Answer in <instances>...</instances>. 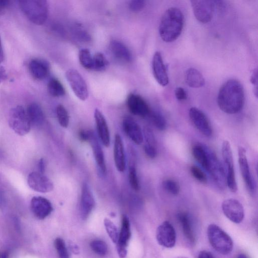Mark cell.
I'll use <instances>...</instances> for the list:
<instances>
[{
	"instance_id": "48",
	"label": "cell",
	"mask_w": 258,
	"mask_h": 258,
	"mask_svg": "<svg viewBox=\"0 0 258 258\" xmlns=\"http://www.w3.org/2000/svg\"><path fill=\"white\" fill-rule=\"evenodd\" d=\"M251 83L255 86L258 87V71L257 69L254 70L250 79Z\"/></svg>"
},
{
	"instance_id": "32",
	"label": "cell",
	"mask_w": 258,
	"mask_h": 258,
	"mask_svg": "<svg viewBox=\"0 0 258 258\" xmlns=\"http://www.w3.org/2000/svg\"><path fill=\"white\" fill-rule=\"evenodd\" d=\"M56 113L61 126L64 128H67L69 124V116L65 108L61 105L58 106Z\"/></svg>"
},
{
	"instance_id": "30",
	"label": "cell",
	"mask_w": 258,
	"mask_h": 258,
	"mask_svg": "<svg viewBox=\"0 0 258 258\" xmlns=\"http://www.w3.org/2000/svg\"><path fill=\"white\" fill-rule=\"evenodd\" d=\"M48 90L50 95L54 97L63 96L66 93L62 84L55 78L52 79L49 82Z\"/></svg>"
},
{
	"instance_id": "40",
	"label": "cell",
	"mask_w": 258,
	"mask_h": 258,
	"mask_svg": "<svg viewBox=\"0 0 258 258\" xmlns=\"http://www.w3.org/2000/svg\"><path fill=\"white\" fill-rule=\"evenodd\" d=\"M191 173L192 176L197 180L202 183L207 182V177L205 174L198 167L193 166L191 167Z\"/></svg>"
},
{
	"instance_id": "2",
	"label": "cell",
	"mask_w": 258,
	"mask_h": 258,
	"mask_svg": "<svg viewBox=\"0 0 258 258\" xmlns=\"http://www.w3.org/2000/svg\"><path fill=\"white\" fill-rule=\"evenodd\" d=\"M185 22L184 15L179 8L168 9L161 18L159 32L160 36L164 42L175 41L182 34Z\"/></svg>"
},
{
	"instance_id": "26",
	"label": "cell",
	"mask_w": 258,
	"mask_h": 258,
	"mask_svg": "<svg viewBox=\"0 0 258 258\" xmlns=\"http://www.w3.org/2000/svg\"><path fill=\"white\" fill-rule=\"evenodd\" d=\"M26 113L31 125L40 126L43 123L45 120L44 114L38 104H30L27 107Z\"/></svg>"
},
{
	"instance_id": "45",
	"label": "cell",
	"mask_w": 258,
	"mask_h": 258,
	"mask_svg": "<svg viewBox=\"0 0 258 258\" xmlns=\"http://www.w3.org/2000/svg\"><path fill=\"white\" fill-rule=\"evenodd\" d=\"M91 131L82 130L79 132V138L82 142H88Z\"/></svg>"
},
{
	"instance_id": "36",
	"label": "cell",
	"mask_w": 258,
	"mask_h": 258,
	"mask_svg": "<svg viewBox=\"0 0 258 258\" xmlns=\"http://www.w3.org/2000/svg\"><path fill=\"white\" fill-rule=\"evenodd\" d=\"M90 246L92 250L101 256H104L108 253V246L106 243L101 240H94L90 244Z\"/></svg>"
},
{
	"instance_id": "4",
	"label": "cell",
	"mask_w": 258,
	"mask_h": 258,
	"mask_svg": "<svg viewBox=\"0 0 258 258\" xmlns=\"http://www.w3.org/2000/svg\"><path fill=\"white\" fill-rule=\"evenodd\" d=\"M209 241L212 247L222 255H227L233 249V242L231 238L218 225L212 224L207 229Z\"/></svg>"
},
{
	"instance_id": "13",
	"label": "cell",
	"mask_w": 258,
	"mask_h": 258,
	"mask_svg": "<svg viewBox=\"0 0 258 258\" xmlns=\"http://www.w3.org/2000/svg\"><path fill=\"white\" fill-rule=\"evenodd\" d=\"M126 103L129 110L135 116L145 118L149 116L151 112L147 103L139 95L129 94Z\"/></svg>"
},
{
	"instance_id": "6",
	"label": "cell",
	"mask_w": 258,
	"mask_h": 258,
	"mask_svg": "<svg viewBox=\"0 0 258 258\" xmlns=\"http://www.w3.org/2000/svg\"><path fill=\"white\" fill-rule=\"evenodd\" d=\"M222 154L224 162L227 168V185L233 193L238 190V186L234 169V158L230 142L224 141L222 144Z\"/></svg>"
},
{
	"instance_id": "20",
	"label": "cell",
	"mask_w": 258,
	"mask_h": 258,
	"mask_svg": "<svg viewBox=\"0 0 258 258\" xmlns=\"http://www.w3.org/2000/svg\"><path fill=\"white\" fill-rule=\"evenodd\" d=\"M239 163L241 174L247 189L250 192L253 193L255 184L250 172L246 151L243 147L239 148Z\"/></svg>"
},
{
	"instance_id": "28",
	"label": "cell",
	"mask_w": 258,
	"mask_h": 258,
	"mask_svg": "<svg viewBox=\"0 0 258 258\" xmlns=\"http://www.w3.org/2000/svg\"><path fill=\"white\" fill-rule=\"evenodd\" d=\"M194 157L207 171L208 167V148L201 145L194 146L192 150Z\"/></svg>"
},
{
	"instance_id": "23",
	"label": "cell",
	"mask_w": 258,
	"mask_h": 258,
	"mask_svg": "<svg viewBox=\"0 0 258 258\" xmlns=\"http://www.w3.org/2000/svg\"><path fill=\"white\" fill-rule=\"evenodd\" d=\"M29 70L31 76L34 78L43 80L49 73V64L43 60L33 59L29 63Z\"/></svg>"
},
{
	"instance_id": "16",
	"label": "cell",
	"mask_w": 258,
	"mask_h": 258,
	"mask_svg": "<svg viewBox=\"0 0 258 258\" xmlns=\"http://www.w3.org/2000/svg\"><path fill=\"white\" fill-rule=\"evenodd\" d=\"M153 74L156 81L161 86H166L169 84V79L166 67L161 53L156 52L153 57Z\"/></svg>"
},
{
	"instance_id": "10",
	"label": "cell",
	"mask_w": 258,
	"mask_h": 258,
	"mask_svg": "<svg viewBox=\"0 0 258 258\" xmlns=\"http://www.w3.org/2000/svg\"><path fill=\"white\" fill-rule=\"evenodd\" d=\"M156 240L161 246L173 248L176 243V233L173 226L169 221L161 224L156 231Z\"/></svg>"
},
{
	"instance_id": "22",
	"label": "cell",
	"mask_w": 258,
	"mask_h": 258,
	"mask_svg": "<svg viewBox=\"0 0 258 258\" xmlns=\"http://www.w3.org/2000/svg\"><path fill=\"white\" fill-rule=\"evenodd\" d=\"M88 142L90 143L97 165L103 174H106L107 171L104 153L102 148L97 139L94 132L91 131Z\"/></svg>"
},
{
	"instance_id": "57",
	"label": "cell",
	"mask_w": 258,
	"mask_h": 258,
	"mask_svg": "<svg viewBox=\"0 0 258 258\" xmlns=\"http://www.w3.org/2000/svg\"><path fill=\"white\" fill-rule=\"evenodd\" d=\"M177 258H186L185 257H178Z\"/></svg>"
},
{
	"instance_id": "34",
	"label": "cell",
	"mask_w": 258,
	"mask_h": 258,
	"mask_svg": "<svg viewBox=\"0 0 258 258\" xmlns=\"http://www.w3.org/2000/svg\"><path fill=\"white\" fill-rule=\"evenodd\" d=\"M104 225L109 237L114 243L117 244L119 233L116 225L108 218L105 219Z\"/></svg>"
},
{
	"instance_id": "56",
	"label": "cell",
	"mask_w": 258,
	"mask_h": 258,
	"mask_svg": "<svg viewBox=\"0 0 258 258\" xmlns=\"http://www.w3.org/2000/svg\"><path fill=\"white\" fill-rule=\"evenodd\" d=\"M1 195H0V205H1Z\"/></svg>"
},
{
	"instance_id": "54",
	"label": "cell",
	"mask_w": 258,
	"mask_h": 258,
	"mask_svg": "<svg viewBox=\"0 0 258 258\" xmlns=\"http://www.w3.org/2000/svg\"><path fill=\"white\" fill-rule=\"evenodd\" d=\"M237 258H249L246 255L244 254H241L239 255Z\"/></svg>"
},
{
	"instance_id": "11",
	"label": "cell",
	"mask_w": 258,
	"mask_h": 258,
	"mask_svg": "<svg viewBox=\"0 0 258 258\" xmlns=\"http://www.w3.org/2000/svg\"><path fill=\"white\" fill-rule=\"evenodd\" d=\"M189 116L200 132L206 137L212 136L213 130L211 125L202 111L195 107L191 108L189 111Z\"/></svg>"
},
{
	"instance_id": "46",
	"label": "cell",
	"mask_w": 258,
	"mask_h": 258,
	"mask_svg": "<svg viewBox=\"0 0 258 258\" xmlns=\"http://www.w3.org/2000/svg\"><path fill=\"white\" fill-rule=\"evenodd\" d=\"M10 2L9 1H5V0L0 1V15H2L5 12L10 5Z\"/></svg>"
},
{
	"instance_id": "43",
	"label": "cell",
	"mask_w": 258,
	"mask_h": 258,
	"mask_svg": "<svg viewBox=\"0 0 258 258\" xmlns=\"http://www.w3.org/2000/svg\"><path fill=\"white\" fill-rule=\"evenodd\" d=\"M175 96L176 99L180 101H185L187 99V93L185 90L182 87H178L175 90Z\"/></svg>"
},
{
	"instance_id": "50",
	"label": "cell",
	"mask_w": 258,
	"mask_h": 258,
	"mask_svg": "<svg viewBox=\"0 0 258 258\" xmlns=\"http://www.w3.org/2000/svg\"><path fill=\"white\" fill-rule=\"evenodd\" d=\"M69 247L71 251L74 254H79V247L75 244L73 243H70L69 245Z\"/></svg>"
},
{
	"instance_id": "19",
	"label": "cell",
	"mask_w": 258,
	"mask_h": 258,
	"mask_svg": "<svg viewBox=\"0 0 258 258\" xmlns=\"http://www.w3.org/2000/svg\"><path fill=\"white\" fill-rule=\"evenodd\" d=\"M32 213L39 219H44L52 213V205L47 199L42 197H34L30 202Z\"/></svg>"
},
{
	"instance_id": "38",
	"label": "cell",
	"mask_w": 258,
	"mask_h": 258,
	"mask_svg": "<svg viewBox=\"0 0 258 258\" xmlns=\"http://www.w3.org/2000/svg\"><path fill=\"white\" fill-rule=\"evenodd\" d=\"M164 189L172 195H177L180 191L179 184L175 181L168 179L164 181L163 183Z\"/></svg>"
},
{
	"instance_id": "29",
	"label": "cell",
	"mask_w": 258,
	"mask_h": 258,
	"mask_svg": "<svg viewBox=\"0 0 258 258\" xmlns=\"http://www.w3.org/2000/svg\"><path fill=\"white\" fill-rule=\"evenodd\" d=\"M178 219L182 226L185 237L191 243H194L195 237L193 233L191 222L188 214L185 212L180 213L178 214Z\"/></svg>"
},
{
	"instance_id": "21",
	"label": "cell",
	"mask_w": 258,
	"mask_h": 258,
	"mask_svg": "<svg viewBox=\"0 0 258 258\" xmlns=\"http://www.w3.org/2000/svg\"><path fill=\"white\" fill-rule=\"evenodd\" d=\"M94 119L97 131H98L102 143L105 147H109L110 145V134L105 116L99 110L96 109L94 112Z\"/></svg>"
},
{
	"instance_id": "52",
	"label": "cell",
	"mask_w": 258,
	"mask_h": 258,
	"mask_svg": "<svg viewBox=\"0 0 258 258\" xmlns=\"http://www.w3.org/2000/svg\"><path fill=\"white\" fill-rule=\"evenodd\" d=\"M4 51H3L1 37H0V62H2L4 61Z\"/></svg>"
},
{
	"instance_id": "9",
	"label": "cell",
	"mask_w": 258,
	"mask_h": 258,
	"mask_svg": "<svg viewBox=\"0 0 258 258\" xmlns=\"http://www.w3.org/2000/svg\"><path fill=\"white\" fill-rule=\"evenodd\" d=\"M194 14L199 22L207 23L212 19L215 4L212 1H191Z\"/></svg>"
},
{
	"instance_id": "49",
	"label": "cell",
	"mask_w": 258,
	"mask_h": 258,
	"mask_svg": "<svg viewBox=\"0 0 258 258\" xmlns=\"http://www.w3.org/2000/svg\"><path fill=\"white\" fill-rule=\"evenodd\" d=\"M198 258H215L213 255L209 252L206 251H201L198 257Z\"/></svg>"
},
{
	"instance_id": "15",
	"label": "cell",
	"mask_w": 258,
	"mask_h": 258,
	"mask_svg": "<svg viewBox=\"0 0 258 258\" xmlns=\"http://www.w3.org/2000/svg\"><path fill=\"white\" fill-rule=\"evenodd\" d=\"M28 184L32 190L43 193L52 191L54 187L53 182L39 172H32L29 175Z\"/></svg>"
},
{
	"instance_id": "14",
	"label": "cell",
	"mask_w": 258,
	"mask_h": 258,
	"mask_svg": "<svg viewBox=\"0 0 258 258\" xmlns=\"http://www.w3.org/2000/svg\"><path fill=\"white\" fill-rule=\"evenodd\" d=\"M131 236L130 221L126 215L122 216V227L117 243V250L119 256L124 258L127 254V245Z\"/></svg>"
},
{
	"instance_id": "25",
	"label": "cell",
	"mask_w": 258,
	"mask_h": 258,
	"mask_svg": "<svg viewBox=\"0 0 258 258\" xmlns=\"http://www.w3.org/2000/svg\"><path fill=\"white\" fill-rule=\"evenodd\" d=\"M110 49L114 56L124 62H130L132 59L131 52L122 43L117 40L110 42Z\"/></svg>"
},
{
	"instance_id": "12",
	"label": "cell",
	"mask_w": 258,
	"mask_h": 258,
	"mask_svg": "<svg viewBox=\"0 0 258 258\" xmlns=\"http://www.w3.org/2000/svg\"><path fill=\"white\" fill-rule=\"evenodd\" d=\"M224 215L235 223H241L245 217L244 209L242 204L237 200L229 199L225 200L222 204Z\"/></svg>"
},
{
	"instance_id": "35",
	"label": "cell",
	"mask_w": 258,
	"mask_h": 258,
	"mask_svg": "<svg viewBox=\"0 0 258 258\" xmlns=\"http://www.w3.org/2000/svg\"><path fill=\"white\" fill-rule=\"evenodd\" d=\"M149 116L152 123L158 130L159 131L165 130L167 127V122L162 115L156 112H150Z\"/></svg>"
},
{
	"instance_id": "8",
	"label": "cell",
	"mask_w": 258,
	"mask_h": 258,
	"mask_svg": "<svg viewBox=\"0 0 258 258\" xmlns=\"http://www.w3.org/2000/svg\"><path fill=\"white\" fill-rule=\"evenodd\" d=\"M216 184L221 188L227 186V177L224 168L215 153L208 149V167L207 171Z\"/></svg>"
},
{
	"instance_id": "1",
	"label": "cell",
	"mask_w": 258,
	"mask_h": 258,
	"mask_svg": "<svg viewBox=\"0 0 258 258\" xmlns=\"http://www.w3.org/2000/svg\"><path fill=\"white\" fill-rule=\"evenodd\" d=\"M220 109L228 114H236L243 109L245 104V92L242 84L231 79L221 87L217 96Z\"/></svg>"
},
{
	"instance_id": "18",
	"label": "cell",
	"mask_w": 258,
	"mask_h": 258,
	"mask_svg": "<svg viewBox=\"0 0 258 258\" xmlns=\"http://www.w3.org/2000/svg\"><path fill=\"white\" fill-rule=\"evenodd\" d=\"M95 206V200L87 183L82 185L80 200V215L83 220L88 218Z\"/></svg>"
},
{
	"instance_id": "33",
	"label": "cell",
	"mask_w": 258,
	"mask_h": 258,
	"mask_svg": "<svg viewBox=\"0 0 258 258\" xmlns=\"http://www.w3.org/2000/svg\"><path fill=\"white\" fill-rule=\"evenodd\" d=\"M79 59L82 67L87 70H92L93 57L88 50L84 49L80 50Z\"/></svg>"
},
{
	"instance_id": "55",
	"label": "cell",
	"mask_w": 258,
	"mask_h": 258,
	"mask_svg": "<svg viewBox=\"0 0 258 258\" xmlns=\"http://www.w3.org/2000/svg\"><path fill=\"white\" fill-rule=\"evenodd\" d=\"M254 93L256 96V98H258V87H254Z\"/></svg>"
},
{
	"instance_id": "7",
	"label": "cell",
	"mask_w": 258,
	"mask_h": 258,
	"mask_svg": "<svg viewBox=\"0 0 258 258\" xmlns=\"http://www.w3.org/2000/svg\"><path fill=\"white\" fill-rule=\"evenodd\" d=\"M66 77L77 98L82 101L86 100L89 95L88 89L85 80L79 72L70 69L66 72Z\"/></svg>"
},
{
	"instance_id": "31",
	"label": "cell",
	"mask_w": 258,
	"mask_h": 258,
	"mask_svg": "<svg viewBox=\"0 0 258 258\" xmlns=\"http://www.w3.org/2000/svg\"><path fill=\"white\" fill-rule=\"evenodd\" d=\"M108 64V61L104 55L101 53H97L93 57L92 70L103 71L106 69Z\"/></svg>"
},
{
	"instance_id": "41",
	"label": "cell",
	"mask_w": 258,
	"mask_h": 258,
	"mask_svg": "<svg viewBox=\"0 0 258 258\" xmlns=\"http://www.w3.org/2000/svg\"><path fill=\"white\" fill-rule=\"evenodd\" d=\"M145 2L142 0H133L129 3V8L134 12H139L144 8Z\"/></svg>"
},
{
	"instance_id": "3",
	"label": "cell",
	"mask_w": 258,
	"mask_h": 258,
	"mask_svg": "<svg viewBox=\"0 0 258 258\" xmlns=\"http://www.w3.org/2000/svg\"><path fill=\"white\" fill-rule=\"evenodd\" d=\"M19 7L32 23L41 25L45 23L49 14V6L45 0H21Z\"/></svg>"
},
{
	"instance_id": "42",
	"label": "cell",
	"mask_w": 258,
	"mask_h": 258,
	"mask_svg": "<svg viewBox=\"0 0 258 258\" xmlns=\"http://www.w3.org/2000/svg\"><path fill=\"white\" fill-rule=\"evenodd\" d=\"M144 134L146 140V144L156 147V140L154 134L150 128L144 129Z\"/></svg>"
},
{
	"instance_id": "37",
	"label": "cell",
	"mask_w": 258,
	"mask_h": 258,
	"mask_svg": "<svg viewBox=\"0 0 258 258\" xmlns=\"http://www.w3.org/2000/svg\"><path fill=\"white\" fill-rule=\"evenodd\" d=\"M54 245L59 258H70L66 244L62 239L57 238L54 242Z\"/></svg>"
},
{
	"instance_id": "17",
	"label": "cell",
	"mask_w": 258,
	"mask_h": 258,
	"mask_svg": "<svg viewBox=\"0 0 258 258\" xmlns=\"http://www.w3.org/2000/svg\"><path fill=\"white\" fill-rule=\"evenodd\" d=\"M123 130L126 135L135 144L140 145L143 142V134L138 123L132 118L125 117L123 121Z\"/></svg>"
},
{
	"instance_id": "24",
	"label": "cell",
	"mask_w": 258,
	"mask_h": 258,
	"mask_svg": "<svg viewBox=\"0 0 258 258\" xmlns=\"http://www.w3.org/2000/svg\"><path fill=\"white\" fill-rule=\"evenodd\" d=\"M114 156L116 167L120 172H123L126 168V158L123 142L120 135L115 138Z\"/></svg>"
},
{
	"instance_id": "53",
	"label": "cell",
	"mask_w": 258,
	"mask_h": 258,
	"mask_svg": "<svg viewBox=\"0 0 258 258\" xmlns=\"http://www.w3.org/2000/svg\"><path fill=\"white\" fill-rule=\"evenodd\" d=\"M0 258H9V254L7 251H3L0 253Z\"/></svg>"
},
{
	"instance_id": "27",
	"label": "cell",
	"mask_w": 258,
	"mask_h": 258,
	"mask_svg": "<svg viewBox=\"0 0 258 258\" xmlns=\"http://www.w3.org/2000/svg\"><path fill=\"white\" fill-rule=\"evenodd\" d=\"M185 80L188 85L192 88H200L205 85L203 75L195 68H189L186 71Z\"/></svg>"
},
{
	"instance_id": "44",
	"label": "cell",
	"mask_w": 258,
	"mask_h": 258,
	"mask_svg": "<svg viewBox=\"0 0 258 258\" xmlns=\"http://www.w3.org/2000/svg\"><path fill=\"white\" fill-rule=\"evenodd\" d=\"M144 151L146 155L150 158H154L157 156V150L155 146L145 144Z\"/></svg>"
},
{
	"instance_id": "39",
	"label": "cell",
	"mask_w": 258,
	"mask_h": 258,
	"mask_svg": "<svg viewBox=\"0 0 258 258\" xmlns=\"http://www.w3.org/2000/svg\"><path fill=\"white\" fill-rule=\"evenodd\" d=\"M129 179L131 187L135 191H139L140 184L137 176L136 169L134 166L129 167Z\"/></svg>"
},
{
	"instance_id": "51",
	"label": "cell",
	"mask_w": 258,
	"mask_h": 258,
	"mask_svg": "<svg viewBox=\"0 0 258 258\" xmlns=\"http://www.w3.org/2000/svg\"><path fill=\"white\" fill-rule=\"evenodd\" d=\"M39 173L44 174L45 171V163L44 159H41L39 164Z\"/></svg>"
},
{
	"instance_id": "47",
	"label": "cell",
	"mask_w": 258,
	"mask_h": 258,
	"mask_svg": "<svg viewBox=\"0 0 258 258\" xmlns=\"http://www.w3.org/2000/svg\"><path fill=\"white\" fill-rule=\"evenodd\" d=\"M7 78L6 71L3 66L0 64V83L5 81Z\"/></svg>"
},
{
	"instance_id": "5",
	"label": "cell",
	"mask_w": 258,
	"mask_h": 258,
	"mask_svg": "<svg viewBox=\"0 0 258 258\" xmlns=\"http://www.w3.org/2000/svg\"><path fill=\"white\" fill-rule=\"evenodd\" d=\"M9 125L12 130L20 136L28 133L31 125L26 112L21 106L11 109L9 116Z\"/></svg>"
}]
</instances>
